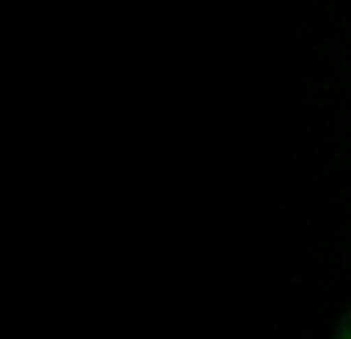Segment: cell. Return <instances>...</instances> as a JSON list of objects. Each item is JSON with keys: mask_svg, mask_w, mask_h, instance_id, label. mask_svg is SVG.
Wrapping results in <instances>:
<instances>
[{"mask_svg": "<svg viewBox=\"0 0 351 339\" xmlns=\"http://www.w3.org/2000/svg\"><path fill=\"white\" fill-rule=\"evenodd\" d=\"M335 339H351V310L339 318V327H335Z\"/></svg>", "mask_w": 351, "mask_h": 339, "instance_id": "1", "label": "cell"}]
</instances>
